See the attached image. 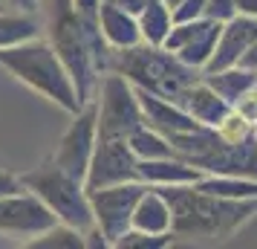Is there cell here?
<instances>
[{
  "label": "cell",
  "mask_w": 257,
  "mask_h": 249,
  "mask_svg": "<svg viewBox=\"0 0 257 249\" xmlns=\"http://www.w3.org/2000/svg\"><path fill=\"white\" fill-rule=\"evenodd\" d=\"M26 246L29 249H84V232L58 220L55 226H49L44 235L29 237Z\"/></svg>",
  "instance_id": "603a6c76"
},
{
  "label": "cell",
  "mask_w": 257,
  "mask_h": 249,
  "mask_svg": "<svg viewBox=\"0 0 257 249\" xmlns=\"http://www.w3.org/2000/svg\"><path fill=\"white\" fill-rule=\"evenodd\" d=\"M0 9H3V3H0Z\"/></svg>",
  "instance_id": "8d00e7d4"
},
{
  "label": "cell",
  "mask_w": 257,
  "mask_h": 249,
  "mask_svg": "<svg viewBox=\"0 0 257 249\" xmlns=\"http://www.w3.org/2000/svg\"><path fill=\"white\" fill-rule=\"evenodd\" d=\"M214 131L220 133L225 142H245V139H251V136H254V125H251L248 119H243L231 107V110L220 119V125H217Z\"/></svg>",
  "instance_id": "d4e9b609"
},
{
  "label": "cell",
  "mask_w": 257,
  "mask_h": 249,
  "mask_svg": "<svg viewBox=\"0 0 257 249\" xmlns=\"http://www.w3.org/2000/svg\"><path fill=\"white\" fill-rule=\"evenodd\" d=\"M38 35H41V18L38 15L0 9V49L15 47V44L29 41V38H38Z\"/></svg>",
  "instance_id": "44dd1931"
},
{
  "label": "cell",
  "mask_w": 257,
  "mask_h": 249,
  "mask_svg": "<svg viewBox=\"0 0 257 249\" xmlns=\"http://www.w3.org/2000/svg\"><path fill=\"white\" fill-rule=\"evenodd\" d=\"M21 177H15L9 171H0V194H12V191H21Z\"/></svg>",
  "instance_id": "4dcf8cb0"
},
{
  "label": "cell",
  "mask_w": 257,
  "mask_h": 249,
  "mask_svg": "<svg viewBox=\"0 0 257 249\" xmlns=\"http://www.w3.org/2000/svg\"><path fill=\"white\" fill-rule=\"evenodd\" d=\"M130 148H133V154L139 156V159H162V156H176L171 142L165 139L159 131H153L148 125H142L136 131L127 136Z\"/></svg>",
  "instance_id": "7402d4cb"
},
{
  "label": "cell",
  "mask_w": 257,
  "mask_h": 249,
  "mask_svg": "<svg viewBox=\"0 0 257 249\" xmlns=\"http://www.w3.org/2000/svg\"><path fill=\"white\" fill-rule=\"evenodd\" d=\"M136 99H139L145 125H148V128H153V131H159L162 136H168V133L197 131V128H199L197 119L188 116V113L176 105V102L165 99V96H156V93H151V90H142V87H136Z\"/></svg>",
  "instance_id": "4fadbf2b"
},
{
  "label": "cell",
  "mask_w": 257,
  "mask_h": 249,
  "mask_svg": "<svg viewBox=\"0 0 257 249\" xmlns=\"http://www.w3.org/2000/svg\"><path fill=\"white\" fill-rule=\"evenodd\" d=\"M237 12L257 18V0H237Z\"/></svg>",
  "instance_id": "836d02e7"
},
{
  "label": "cell",
  "mask_w": 257,
  "mask_h": 249,
  "mask_svg": "<svg viewBox=\"0 0 257 249\" xmlns=\"http://www.w3.org/2000/svg\"><path fill=\"white\" fill-rule=\"evenodd\" d=\"M95 122H98V139L121 136L127 139L130 133L145 125L142 107L136 99V87L121 75V72H104L95 84Z\"/></svg>",
  "instance_id": "8992f818"
},
{
  "label": "cell",
  "mask_w": 257,
  "mask_h": 249,
  "mask_svg": "<svg viewBox=\"0 0 257 249\" xmlns=\"http://www.w3.org/2000/svg\"><path fill=\"white\" fill-rule=\"evenodd\" d=\"M148 183L142 180H130V183H116V186H104V189H93L90 194V209H93L95 226L104 232L110 246L116 243L118 235H124L130 229V217L139 197L145 194Z\"/></svg>",
  "instance_id": "ba28073f"
},
{
  "label": "cell",
  "mask_w": 257,
  "mask_h": 249,
  "mask_svg": "<svg viewBox=\"0 0 257 249\" xmlns=\"http://www.w3.org/2000/svg\"><path fill=\"white\" fill-rule=\"evenodd\" d=\"M136 177L148 186H188V183H197L199 177H205V171L179 156H162V159H139Z\"/></svg>",
  "instance_id": "9a60e30c"
},
{
  "label": "cell",
  "mask_w": 257,
  "mask_h": 249,
  "mask_svg": "<svg viewBox=\"0 0 257 249\" xmlns=\"http://www.w3.org/2000/svg\"><path fill=\"white\" fill-rule=\"evenodd\" d=\"M72 6L78 9V15L95 21V18H98V6H101V0H72Z\"/></svg>",
  "instance_id": "f1b7e54d"
},
{
  "label": "cell",
  "mask_w": 257,
  "mask_h": 249,
  "mask_svg": "<svg viewBox=\"0 0 257 249\" xmlns=\"http://www.w3.org/2000/svg\"><path fill=\"white\" fill-rule=\"evenodd\" d=\"M240 67H245V70H254L257 72V41L248 47V52H245L243 58H240Z\"/></svg>",
  "instance_id": "d6a6232c"
},
{
  "label": "cell",
  "mask_w": 257,
  "mask_h": 249,
  "mask_svg": "<svg viewBox=\"0 0 257 249\" xmlns=\"http://www.w3.org/2000/svg\"><path fill=\"white\" fill-rule=\"evenodd\" d=\"M101 3H110V6H118V9H124L130 15H139L151 0H101Z\"/></svg>",
  "instance_id": "f546056e"
},
{
  "label": "cell",
  "mask_w": 257,
  "mask_h": 249,
  "mask_svg": "<svg viewBox=\"0 0 257 249\" xmlns=\"http://www.w3.org/2000/svg\"><path fill=\"white\" fill-rule=\"evenodd\" d=\"M254 136H257V125H254Z\"/></svg>",
  "instance_id": "d590c367"
},
{
  "label": "cell",
  "mask_w": 257,
  "mask_h": 249,
  "mask_svg": "<svg viewBox=\"0 0 257 249\" xmlns=\"http://www.w3.org/2000/svg\"><path fill=\"white\" fill-rule=\"evenodd\" d=\"M234 15H237V0H208L205 3V18H211V21L225 24Z\"/></svg>",
  "instance_id": "83f0119b"
},
{
  "label": "cell",
  "mask_w": 257,
  "mask_h": 249,
  "mask_svg": "<svg viewBox=\"0 0 257 249\" xmlns=\"http://www.w3.org/2000/svg\"><path fill=\"white\" fill-rule=\"evenodd\" d=\"M234 110H237L243 119H248L251 125H257V81L234 102Z\"/></svg>",
  "instance_id": "4316f807"
},
{
  "label": "cell",
  "mask_w": 257,
  "mask_h": 249,
  "mask_svg": "<svg viewBox=\"0 0 257 249\" xmlns=\"http://www.w3.org/2000/svg\"><path fill=\"white\" fill-rule=\"evenodd\" d=\"M254 41H257V18L237 12L231 21L222 24L220 38H217V47H214V55L208 58V64H205L202 72H217V70L237 67L240 58L248 52V47H251Z\"/></svg>",
  "instance_id": "7c38bea8"
},
{
  "label": "cell",
  "mask_w": 257,
  "mask_h": 249,
  "mask_svg": "<svg viewBox=\"0 0 257 249\" xmlns=\"http://www.w3.org/2000/svg\"><path fill=\"white\" fill-rule=\"evenodd\" d=\"M205 3L208 0H179L171 15H174V24H185V21H199L205 18Z\"/></svg>",
  "instance_id": "484cf974"
},
{
  "label": "cell",
  "mask_w": 257,
  "mask_h": 249,
  "mask_svg": "<svg viewBox=\"0 0 257 249\" xmlns=\"http://www.w3.org/2000/svg\"><path fill=\"white\" fill-rule=\"evenodd\" d=\"M9 6H12L15 12L38 15V9H41V0H9Z\"/></svg>",
  "instance_id": "1f68e13d"
},
{
  "label": "cell",
  "mask_w": 257,
  "mask_h": 249,
  "mask_svg": "<svg viewBox=\"0 0 257 249\" xmlns=\"http://www.w3.org/2000/svg\"><path fill=\"white\" fill-rule=\"evenodd\" d=\"M202 81L208 84L214 93L225 99L228 105L234 107V102L257 81V72L254 70H245V67H228V70H217V72H202Z\"/></svg>",
  "instance_id": "ac0fdd59"
},
{
  "label": "cell",
  "mask_w": 257,
  "mask_h": 249,
  "mask_svg": "<svg viewBox=\"0 0 257 249\" xmlns=\"http://www.w3.org/2000/svg\"><path fill=\"white\" fill-rule=\"evenodd\" d=\"M171 203L174 237H202V240H225L234 237L257 214L254 200H228L208 191L188 186H156Z\"/></svg>",
  "instance_id": "7a4b0ae2"
},
{
  "label": "cell",
  "mask_w": 257,
  "mask_h": 249,
  "mask_svg": "<svg viewBox=\"0 0 257 249\" xmlns=\"http://www.w3.org/2000/svg\"><path fill=\"white\" fill-rule=\"evenodd\" d=\"M171 102H176L188 116H194L199 125H208V128H217L220 119L231 110V105L225 99H220L208 84L202 81V75H199L197 81H191L188 87H182Z\"/></svg>",
  "instance_id": "5bb4252c"
},
{
  "label": "cell",
  "mask_w": 257,
  "mask_h": 249,
  "mask_svg": "<svg viewBox=\"0 0 257 249\" xmlns=\"http://www.w3.org/2000/svg\"><path fill=\"white\" fill-rule=\"evenodd\" d=\"M220 29H222V24L220 21H211V18L174 24L171 26V32H168V38H165L162 49L174 52L182 64L194 67V70H205L208 58L214 55Z\"/></svg>",
  "instance_id": "8fae6325"
},
{
  "label": "cell",
  "mask_w": 257,
  "mask_h": 249,
  "mask_svg": "<svg viewBox=\"0 0 257 249\" xmlns=\"http://www.w3.org/2000/svg\"><path fill=\"white\" fill-rule=\"evenodd\" d=\"M95 139H98V122H95V99H87L75 113L72 122L67 125V131L61 136V142L55 145L52 162L61 165L67 174H72L75 180L87 177L90 168V156H93Z\"/></svg>",
  "instance_id": "52a82bcc"
},
{
  "label": "cell",
  "mask_w": 257,
  "mask_h": 249,
  "mask_svg": "<svg viewBox=\"0 0 257 249\" xmlns=\"http://www.w3.org/2000/svg\"><path fill=\"white\" fill-rule=\"evenodd\" d=\"M0 67L9 75H15L21 84H26L29 90H35L44 99L64 107L67 113H75L81 107V99L75 93L70 72L55 55V49L49 47V41L29 38L15 47H3L0 49Z\"/></svg>",
  "instance_id": "3957f363"
},
{
  "label": "cell",
  "mask_w": 257,
  "mask_h": 249,
  "mask_svg": "<svg viewBox=\"0 0 257 249\" xmlns=\"http://www.w3.org/2000/svg\"><path fill=\"white\" fill-rule=\"evenodd\" d=\"M165 3H168V6H171V9H174L176 3H179V0H165Z\"/></svg>",
  "instance_id": "e575fe53"
},
{
  "label": "cell",
  "mask_w": 257,
  "mask_h": 249,
  "mask_svg": "<svg viewBox=\"0 0 257 249\" xmlns=\"http://www.w3.org/2000/svg\"><path fill=\"white\" fill-rule=\"evenodd\" d=\"M194 186L199 191H208V194H217V197H228V200H254L257 197V180L237 177V174H205Z\"/></svg>",
  "instance_id": "d6986e66"
},
{
  "label": "cell",
  "mask_w": 257,
  "mask_h": 249,
  "mask_svg": "<svg viewBox=\"0 0 257 249\" xmlns=\"http://www.w3.org/2000/svg\"><path fill=\"white\" fill-rule=\"evenodd\" d=\"M21 186L29 189L32 194H38L61 223L72 226L78 232H87L90 226H95L93 209H90V194L84 189V183L75 180L72 174H67L52 159L21 174Z\"/></svg>",
  "instance_id": "5b68a950"
},
{
  "label": "cell",
  "mask_w": 257,
  "mask_h": 249,
  "mask_svg": "<svg viewBox=\"0 0 257 249\" xmlns=\"http://www.w3.org/2000/svg\"><path fill=\"white\" fill-rule=\"evenodd\" d=\"M98 29L104 41L113 49H127L142 44V32H139V21L136 15L124 12L118 6H110V3H101L98 6Z\"/></svg>",
  "instance_id": "e0dca14e"
},
{
  "label": "cell",
  "mask_w": 257,
  "mask_h": 249,
  "mask_svg": "<svg viewBox=\"0 0 257 249\" xmlns=\"http://www.w3.org/2000/svg\"><path fill=\"white\" fill-rule=\"evenodd\" d=\"M174 243V232L168 235H151V232H139V229H127L124 235L116 237V249H165Z\"/></svg>",
  "instance_id": "cb8c5ba5"
},
{
  "label": "cell",
  "mask_w": 257,
  "mask_h": 249,
  "mask_svg": "<svg viewBox=\"0 0 257 249\" xmlns=\"http://www.w3.org/2000/svg\"><path fill=\"white\" fill-rule=\"evenodd\" d=\"M38 15H44L41 29L47 32L49 47L67 67L75 93L84 105L87 99L95 96V84L104 72H110V61H113V47L98 29V18L90 21L78 15L72 0H41Z\"/></svg>",
  "instance_id": "6da1fadb"
},
{
  "label": "cell",
  "mask_w": 257,
  "mask_h": 249,
  "mask_svg": "<svg viewBox=\"0 0 257 249\" xmlns=\"http://www.w3.org/2000/svg\"><path fill=\"white\" fill-rule=\"evenodd\" d=\"M174 226V214H171V203L165 200V194L156 186H148L145 194L139 197L133 217H130V229L139 232H151V235H168Z\"/></svg>",
  "instance_id": "2e32d148"
},
{
  "label": "cell",
  "mask_w": 257,
  "mask_h": 249,
  "mask_svg": "<svg viewBox=\"0 0 257 249\" xmlns=\"http://www.w3.org/2000/svg\"><path fill=\"white\" fill-rule=\"evenodd\" d=\"M136 162L139 156L133 154L127 139L121 136H110V139H95L93 156H90V168L84 177V189H104V186H116V183H130L136 177Z\"/></svg>",
  "instance_id": "30bf717a"
},
{
  "label": "cell",
  "mask_w": 257,
  "mask_h": 249,
  "mask_svg": "<svg viewBox=\"0 0 257 249\" xmlns=\"http://www.w3.org/2000/svg\"><path fill=\"white\" fill-rule=\"evenodd\" d=\"M110 70L121 72L133 87L151 90V93L165 96V99H174L182 87H188L202 75V70L182 64L174 52H168L162 47H151L145 41L127 49H113Z\"/></svg>",
  "instance_id": "277c9868"
},
{
  "label": "cell",
  "mask_w": 257,
  "mask_h": 249,
  "mask_svg": "<svg viewBox=\"0 0 257 249\" xmlns=\"http://www.w3.org/2000/svg\"><path fill=\"white\" fill-rule=\"evenodd\" d=\"M139 32H142V41L151 44V47H162L171 26H174V15H171V6L165 0H151L139 15Z\"/></svg>",
  "instance_id": "ffe728a7"
},
{
  "label": "cell",
  "mask_w": 257,
  "mask_h": 249,
  "mask_svg": "<svg viewBox=\"0 0 257 249\" xmlns=\"http://www.w3.org/2000/svg\"><path fill=\"white\" fill-rule=\"evenodd\" d=\"M58 223V217L47 209V203L29 189L0 194V235L9 237H38L49 226Z\"/></svg>",
  "instance_id": "9c48e42d"
}]
</instances>
